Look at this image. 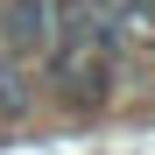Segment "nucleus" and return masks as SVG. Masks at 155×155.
<instances>
[{"mask_svg": "<svg viewBox=\"0 0 155 155\" xmlns=\"http://www.w3.org/2000/svg\"><path fill=\"white\" fill-rule=\"evenodd\" d=\"M120 78V14L106 0H57L49 21V85L64 92V106L92 113L113 99Z\"/></svg>", "mask_w": 155, "mask_h": 155, "instance_id": "nucleus-1", "label": "nucleus"}, {"mask_svg": "<svg viewBox=\"0 0 155 155\" xmlns=\"http://www.w3.org/2000/svg\"><path fill=\"white\" fill-rule=\"evenodd\" d=\"M57 0H0V57H35L49 49Z\"/></svg>", "mask_w": 155, "mask_h": 155, "instance_id": "nucleus-2", "label": "nucleus"}]
</instances>
